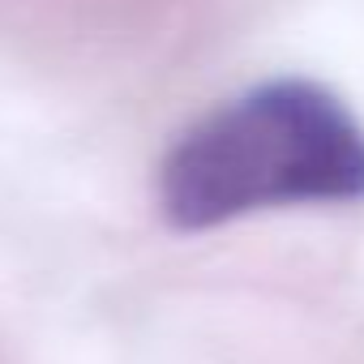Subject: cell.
Returning <instances> with one entry per match:
<instances>
[{"label":"cell","mask_w":364,"mask_h":364,"mask_svg":"<svg viewBox=\"0 0 364 364\" xmlns=\"http://www.w3.org/2000/svg\"><path fill=\"white\" fill-rule=\"evenodd\" d=\"M351 202H364V124L309 77H274L219 103L159 163V210L180 232Z\"/></svg>","instance_id":"cell-1"}]
</instances>
